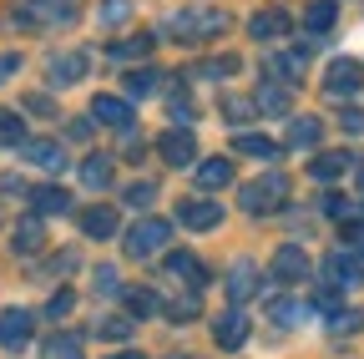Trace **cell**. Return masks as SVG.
Listing matches in <instances>:
<instances>
[{
  "label": "cell",
  "mask_w": 364,
  "mask_h": 359,
  "mask_svg": "<svg viewBox=\"0 0 364 359\" xmlns=\"http://www.w3.org/2000/svg\"><path fill=\"white\" fill-rule=\"evenodd\" d=\"M228 26V11H172L167 21H162V31L172 36V41H213V36H223Z\"/></svg>",
  "instance_id": "obj_1"
},
{
  "label": "cell",
  "mask_w": 364,
  "mask_h": 359,
  "mask_svg": "<svg viewBox=\"0 0 364 359\" xmlns=\"http://www.w3.org/2000/svg\"><path fill=\"white\" fill-rule=\"evenodd\" d=\"M289 203V177L284 172H263L258 183H248L243 193H238V208L248 213V218H268V213H279Z\"/></svg>",
  "instance_id": "obj_2"
},
{
  "label": "cell",
  "mask_w": 364,
  "mask_h": 359,
  "mask_svg": "<svg viewBox=\"0 0 364 359\" xmlns=\"http://www.w3.org/2000/svg\"><path fill=\"white\" fill-rule=\"evenodd\" d=\"M167 238H172V223L167 218H136L132 228H127V258L167 253Z\"/></svg>",
  "instance_id": "obj_3"
},
{
  "label": "cell",
  "mask_w": 364,
  "mask_h": 359,
  "mask_svg": "<svg viewBox=\"0 0 364 359\" xmlns=\"http://www.w3.org/2000/svg\"><path fill=\"white\" fill-rule=\"evenodd\" d=\"M21 26H71L81 16V0H16Z\"/></svg>",
  "instance_id": "obj_4"
},
{
  "label": "cell",
  "mask_w": 364,
  "mask_h": 359,
  "mask_svg": "<svg viewBox=\"0 0 364 359\" xmlns=\"http://www.w3.org/2000/svg\"><path fill=\"white\" fill-rule=\"evenodd\" d=\"M359 86H364V66H359V61L339 56V61H329V66H324V97L349 102V97L359 92Z\"/></svg>",
  "instance_id": "obj_5"
},
{
  "label": "cell",
  "mask_w": 364,
  "mask_h": 359,
  "mask_svg": "<svg viewBox=\"0 0 364 359\" xmlns=\"http://www.w3.org/2000/svg\"><path fill=\"white\" fill-rule=\"evenodd\" d=\"M157 157L167 162V167H193V157H198V137L188 127H167L162 137H157Z\"/></svg>",
  "instance_id": "obj_6"
},
{
  "label": "cell",
  "mask_w": 364,
  "mask_h": 359,
  "mask_svg": "<svg viewBox=\"0 0 364 359\" xmlns=\"http://www.w3.org/2000/svg\"><path fill=\"white\" fill-rule=\"evenodd\" d=\"M177 223H182V228H193V233H213L223 223V208L213 198H182L177 203Z\"/></svg>",
  "instance_id": "obj_7"
},
{
  "label": "cell",
  "mask_w": 364,
  "mask_h": 359,
  "mask_svg": "<svg viewBox=\"0 0 364 359\" xmlns=\"http://www.w3.org/2000/svg\"><path fill=\"white\" fill-rule=\"evenodd\" d=\"M91 122H102V127H117V132H132V127H136V112H132V102H127V97H112V92H102L97 102H91Z\"/></svg>",
  "instance_id": "obj_8"
},
{
  "label": "cell",
  "mask_w": 364,
  "mask_h": 359,
  "mask_svg": "<svg viewBox=\"0 0 364 359\" xmlns=\"http://www.w3.org/2000/svg\"><path fill=\"white\" fill-rule=\"evenodd\" d=\"M213 339H218V349H243L248 344V314L238 304L223 309L218 319H213Z\"/></svg>",
  "instance_id": "obj_9"
},
{
  "label": "cell",
  "mask_w": 364,
  "mask_h": 359,
  "mask_svg": "<svg viewBox=\"0 0 364 359\" xmlns=\"http://www.w3.org/2000/svg\"><path fill=\"white\" fill-rule=\"evenodd\" d=\"M36 329V314L31 309H6L0 314V349H26Z\"/></svg>",
  "instance_id": "obj_10"
},
{
  "label": "cell",
  "mask_w": 364,
  "mask_h": 359,
  "mask_svg": "<svg viewBox=\"0 0 364 359\" xmlns=\"http://www.w3.org/2000/svg\"><path fill=\"white\" fill-rule=\"evenodd\" d=\"M273 279H279V284H299V279H309V253H304L299 243H284L279 253H273Z\"/></svg>",
  "instance_id": "obj_11"
},
{
  "label": "cell",
  "mask_w": 364,
  "mask_h": 359,
  "mask_svg": "<svg viewBox=\"0 0 364 359\" xmlns=\"http://www.w3.org/2000/svg\"><path fill=\"white\" fill-rule=\"evenodd\" d=\"M86 71H91L86 51H56V56H51V66H46V76H51V86H71V81H81Z\"/></svg>",
  "instance_id": "obj_12"
},
{
  "label": "cell",
  "mask_w": 364,
  "mask_h": 359,
  "mask_svg": "<svg viewBox=\"0 0 364 359\" xmlns=\"http://www.w3.org/2000/svg\"><path fill=\"white\" fill-rule=\"evenodd\" d=\"M31 213L36 218H61V213H71V193L56 188V183H41V188H31Z\"/></svg>",
  "instance_id": "obj_13"
},
{
  "label": "cell",
  "mask_w": 364,
  "mask_h": 359,
  "mask_svg": "<svg viewBox=\"0 0 364 359\" xmlns=\"http://www.w3.org/2000/svg\"><path fill=\"white\" fill-rule=\"evenodd\" d=\"M304 66H309V51H304V46H289V51H268V71L279 76L284 86H299Z\"/></svg>",
  "instance_id": "obj_14"
},
{
  "label": "cell",
  "mask_w": 364,
  "mask_h": 359,
  "mask_svg": "<svg viewBox=\"0 0 364 359\" xmlns=\"http://www.w3.org/2000/svg\"><path fill=\"white\" fill-rule=\"evenodd\" d=\"M167 268H172V274L188 284L193 294H198V289H208V263H203L198 253H172V248H167Z\"/></svg>",
  "instance_id": "obj_15"
},
{
  "label": "cell",
  "mask_w": 364,
  "mask_h": 359,
  "mask_svg": "<svg viewBox=\"0 0 364 359\" xmlns=\"http://www.w3.org/2000/svg\"><path fill=\"white\" fill-rule=\"evenodd\" d=\"M349 167H354V157H349V152H318V157L309 162V177H314V183H324V188H334Z\"/></svg>",
  "instance_id": "obj_16"
},
{
  "label": "cell",
  "mask_w": 364,
  "mask_h": 359,
  "mask_svg": "<svg viewBox=\"0 0 364 359\" xmlns=\"http://www.w3.org/2000/svg\"><path fill=\"white\" fill-rule=\"evenodd\" d=\"M289 102H294V86H284V81H263L258 97H253V107L268 117H289Z\"/></svg>",
  "instance_id": "obj_17"
},
{
  "label": "cell",
  "mask_w": 364,
  "mask_h": 359,
  "mask_svg": "<svg viewBox=\"0 0 364 359\" xmlns=\"http://www.w3.org/2000/svg\"><path fill=\"white\" fill-rule=\"evenodd\" d=\"M248 36H253V41H279V36H289V11H279V6L258 11V16L248 21Z\"/></svg>",
  "instance_id": "obj_18"
},
{
  "label": "cell",
  "mask_w": 364,
  "mask_h": 359,
  "mask_svg": "<svg viewBox=\"0 0 364 359\" xmlns=\"http://www.w3.org/2000/svg\"><path fill=\"white\" fill-rule=\"evenodd\" d=\"M193 183H198V188H208V193L228 188V183H233V162H228V157H203V162H198V172H193Z\"/></svg>",
  "instance_id": "obj_19"
},
{
  "label": "cell",
  "mask_w": 364,
  "mask_h": 359,
  "mask_svg": "<svg viewBox=\"0 0 364 359\" xmlns=\"http://www.w3.org/2000/svg\"><path fill=\"white\" fill-rule=\"evenodd\" d=\"M253 294H258V268H253L248 258H238L233 268H228V299L243 304V299H253Z\"/></svg>",
  "instance_id": "obj_20"
},
{
  "label": "cell",
  "mask_w": 364,
  "mask_h": 359,
  "mask_svg": "<svg viewBox=\"0 0 364 359\" xmlns=\"http://www.w3.org/2000/svg\"><path fill=\"white\" fill-rule=\"evenodd\" d=\"M122 309H127V319H152V314H162V299L142 284H132V289H122Z\"/></svg>",
  "instance_id": "obj_21"
},
{
  "label": "cell",
  "mask_w": 364,
  "mask_h": 359,
  "mask_svg": "<svg viewBox=\"0 0 364 359\" xmlns=\"http://www.w3.org/2000/svg\"><path fill=\"white\" fill-rule=\"evenodd\" d=\"M21 152H26V162L41 167V172H66V152H61L56 142H46V137H41V142H26Z\"/></svg>",
  "instance_id": "obj_22"
},
{
  "label": "cell",
  "mask_w": 364,
  "mask_h": 359,
  "mask_svg": "<svg viewBox=\"0 0 364 359\" xmlns=\"http://www.w3.org/2000/svg\"><path fill=\"white\" fill-rule=\"evenodd\" d=\"M157 86H162V71H152V66H142V71H127V76H122V92H127V102L157 97Z\"/></svg>",
  "instance_id": "obj_23"
},
{
  "label": "cell",
  "mask_w": 364,
  "mask_h": 359,
  "mask_svg": "<svg viewBox=\"0 0 364 359\" xmlns=\"http://www.w3.org/2000/svg\"><path fill=\"white\" fill-rule=\"evenodd\" d=\"M81 188H91V193L112 188V157H107V152H91V157L81 162Z\"/></svg>",
  "instance_id": "obj_24"
},
{
  "label": "cell",
  "mask_w": 364,
  "mask_h": 359,
  "mask_svg": "<svg viewBox=\"0 0 364 359\" xmlns=\"http://www.w3.org/2000/svg\"><path fill=\"white\" fill-rule=\"evenodd\" d=\"M354 279H359V258H349L344 248L329 253V263H324V284H329V289H344V284H354Z\"/></svg>",
  "instance_id": "obj_25"
},
{
  "label": "cell",
  "mask_w": 364,
  "mask_h": 359,
  "mask_svg": "<svg viewBox=\"0 0 364 359\" xmlns=\"http://www.w3.org/2000/svg\"><path fill=\"white\" fill-rule=\"evenodd\" d=\"M81 233H86V238H97V243L112 238V233H117V213L102 208V203H97V208H86V213H81Z\"/></svg>",
  "instance_id": "obj_26"
},
{
  "label": "cell",
  "mask_w": 364,
  "mask_h": 359,
  "mask_svg": "<svg viewBox=\"0 0 364 359\" xmlns=\"http://www.w3.org/2000/svg\"><path fill=\"white\" fill-rule=\"evenodd\" d=\"M334 21H339V6H334V0H314V6L304 11V31H309V36H329Z\"/></svg>",
  "instance_id": "obj_27"
},
{
  "label": "cell",
  "mask_w": 364,
  "mask_h": 359,
  "mask_svg": "<svg viewBox=\"0 0 364 359\" xmlns=\"http://www.w3.org/2000/svg\"><path fill=\"white\" fill-rule=\"evenodd\" d=\"M318 137H324V122L318 117H294L289 122V147L309 152V147H318Z\"/></svg>",
  "instance_id": "obj_28"
},
{
  "label": "cell",
  "mask_w": 364,
  "mask_h": 359,
  "mask_svg": "<svg viewBox=\"0 0 364 359\" xmlns=\"http://www.w3.org/2000/svg\"><path fill=\"white\" fill-rule=\"evenodd\" d=\"M233 152H238V157H258V162H273V157H279V142L258 137V132H238V137H233Z\"/></svg>",
  "instance_id": "obj_29"
},
{
  "label": "cell",
  "mask_w": 364,
  "mask_h": 359,
  "mask_svg": "<svg viewBox=\"0 0 364 359\" xmlns=\"http://www.w3.org/2000/svg\"><path fill=\"white\" fill-rule=\"evenodd\" d=\"M162 314H167V319L172 324H188V319H198V314H203V299L188 289V294H177V299H167L162 304Z\"/></svg>",
  "instance_id": "obj_30"
},
{
  "label": "cell",
  "mask_w": 364,
  "mask_h": 359,
  "mask_svg": "<svg viewBox=\"0 0 364 359\" xmlns=\"http://www.w3.org/2000/svg\"><path fill=\"white\" fill-rule=\"evenodd\" d=\"M324 319H329V334H339V339H349V334H359L364 329V314L359 309H334V314H324Z\"/></svg>",
  "instance_id": "obj_31"
},
{
  "label": "cell",
  "mask_w": 364,
  "mask_h": 359,
  "mask_svg": "<svg viewBox=\"0 0 364 359\" xmlns=\"http://www.w3.org/2000/svg\"><path fill=\"white\" fill-rule=\"evenodd\" d=\"M147 51H152V36H132V41H117L107 56H112L117 66H127V61H142Z\"/></svg>",
  "instance_id": "obj_32"
},
{
  "label": "cell",
  "mask_w": 364,
  "mask_h": 359,
  "mask_svg": "<svg viewBox=\"0 0 364 359\" xmlns=\"http://www.w3.org/2000/svg\"><path fill=\"white\" fill-rule=\"evenodd\" d=\"M41 359H81V339L76 334H51L41 344Z\"/></svg>",
  "instance_id": "obj_33"
},
{
  "label": "cell",
  "mask_w": 364,
  "mask_h": 359,
  "mask_svg": "<svg viewBox=\"0 0 364 359\" xmlns=\"http://www.w3.org/2000/svg\"><path fill=\"white\" fill-rule=\"evenodd\" d=\"M0 147H26V122L0 107Z\"/></svg>",
  "instance_id": "obj_34"
},
{
  "label": "cell",
  "mask_w": 364,
  "mask_h": 359,
  "mask_svg": "<svg viewBox=\"0 0 364 359\" xmlns=\"http://www.w3.org/2000/svg\"><path fill=\"white\" fill-rule=\"evenodd\" d=\"M41 238H46V233H41V218H21V228H16L11 243H16V253H36Z\"/></svg>",
  "instance_id": "obj_35"
},
{
  "label": "cell",
  "mask_w": 364,
  "mask_h": 359,
  "mask_svg": "<svg viewBox=\"0 0 364 359\" xmlns=\"http://www.w3.org/2000/svg\"><path fill=\"white\" fill-rule=\"evenodd\" d=\"M268 319H273V324H279V329H294V324L304 319V309H299L294 299H279V304H273V309H268Z\"/></svg>",
  "instance_id": "obj_36"
},
{
  "label": "cell",
  "mask_w": 364,
  "mask_h": 359,
  "mask_svg": "<svg viewBox=\"0 0 364 359\" xmlns=\"http://www.w3.org/2000/svg\"><path fill=\"white\" fill-rule=\"evenodd\" d=\"M318 213H324V218H334V223H349V218H354V203H349V198H339V193H324Z\"/></svg>",
  "instance_id": "obj_37"
},
{
  "label": "cell",
  "mask_w": 364,
  "mask_h": 359,
  "mask_svg": "<svg viewBox=\"0 0 364 359\" xmlns=\"http://www.w3.org/2000/svg\"><path fill=\"white\" fill-rule=\"evenodd\" d=\"M97 339H107V344L132 339V319H122V314H117V319H102V324H97Z\"/></svg>",
  "instance_id": "obj_38"
},
{
  "label": "cell",
  "mask_w": 364,
  "mask_h": 359,
  "mask_svg": "<svg viewBox=\"0 0 364 359\" xmlns=\"http://www.w3.org/2000/svg\"><path fill=\"white\" fill-rule=\"evenodd\" d=\"M339 228H344V253L349 258H364V223L349 218V223H339Z\"/></svg>",
  "instance_id": "obj_39"
},
{
  "label": "cell",
  "mask_w": 364,
  "mask_h": 359,
  "mask_svg": "<svg viewBox=\"0 0 364 359\" xmlns=\"http://www.w3.org/2000/svg\"><path fill=\"white\" fill-rule=\"evenodd\" d=\"M238 66H243L238 56H218V61H203V66H198V76H213V81H223V76H238Z\"/></svg>",
  "instance_id": "obj_40"
},
{
  "label": "cell",
  "mask_w": 364,
  "mask_h": 359,
  "mask_svg": "<svg viewBox=\"0 0 364 359\" xmlns=\"http://www.w3.org/2000/svg\"><path fill=\"white\" fill-rule=\"evenodd\" d=\"M107 26H122L127 16H132V0H102V11H97Z\"/></svg>",
  "instance_id": "obj_41"
},
{
  "label": "cell",
  "mask_w": 364,
  "mask_h": 359,
  "mask_svg": "<svg viewBox=\"0 0 364 359\" xmlns=\"http://www.w3.org/2000/svg\"><path fill=\"white\" fill-rule=\"evenodd\" d=\"M253 112H258V107L243 102V97H223V117H228V122H248Z\"/></svg>",
  "instance_id": "obj_42"
},
{
  "label": "cell",
  "mask_w": 364,
  "mask_h": 359,
  "mask_svg": "<svg viewBox=\"0 0 364 359\" xmlns=\"http://www.w3.org/2000/svg\"><path fill=\"white\" fill-rule=\"evenodd\" d=\"M152 198H157V183H132L127 188V208H152Z\"/></svg>",
  "instance_id": "obj_43"
},
{
  "label": "cell",
  "mask_w": 364,
  "mask_h": 359,
  "mask_svg": "<svg viewBox=\"0 0 364 359\" xmlns=\"http://www.w3.org/2000/svg\"><path fill=\"white\" fill-rule=\"evenodd\" d=\"M71 309H76V294H71V289H61L51 304H46V319H66Z\"/></svg>",
  "instance_id": "obj_44"
},
{
  "label": "cell",
  "mask_w": 364,
  "mask_h": 359,
  "mask_svg": "<svg viewBox=\"0 0 364 359\" xmlns=\"http://www.w3.org/2000/svg\"><path fill=\"white\" fill-rule=\"evenodd\" d=\"M91 284H97V294H122V284H117V268H97V274H91Z\"/></svg>",
  "instance_id": "obj_45"
},
{
  "label": "cell",
  "mask_w": 364,
  "mask_h": 359,
  "mask_svg": "<svg viewBox=\"0 0 364 359\" xmlns=\"http://www.w3.org/2000/svg\"><path fill=\"white\" fill-rule=\"evenodd\" d=\"M26 112H36V117H56V102H51V97H26Z\"/></svg>",
  "instance_id": "obj_46"
},
{
  "label": "cell",
  "mask_w": 364,
  "mask_h": 359,
  "mask_svg": "<svg viewBox=\"0 0 364 359\" xmlns=\"http://www.w3.org/2000/svg\"><path fill=\"white\" fill-rule=\"evenodd\" d=\"M91 132H97V122H91V117H76V122H71V137H76V142H86Z\"/></svg>",
  "instance_id": "obj_47"
},
{
  "label": "cell",
  "mask_w": 364,
  "mask_h": 359,
  "mask_svg": "<svg viewBox=\"0 0 364 359\" xmlns=\"http://www.w3.org/2000/svg\"><path fill=\"white\" fill-rule=\"evenodd\" d=\"M172 112H177V122H193V117H198V107H193V102H172Z\"/></svg>",
  "instance_id": "obj_48"
},
{
  "label": "cell",
  "mask_w": 364,
  "mask_h": 359,
  "mask_svg": "<svg viewBox=\"0 0 364 359\" xmlns=\"http://www.w3.org/2000/svg\"><path fill=\"white\" fill-rule=\"evenodd\" d=\"M344 132H364V112H344Z\"/></svg>",
  "instance_id": "obj_49"
},
{
  "label": "cell",
  "mask_w": 364,
  "mask_h": 359,
  "mask_svg": "<svg viewBox=\"0 0 364 359\" xmlns=\"http://www.w3.org/2000/svg\"><path fill=\"white\" fill-rule=\"evenodd\" d=\"M16 66H21V56H0V81L16 76Z\"/></svg>",
  "instance_id": "obj_50"
},
{
  "label": "cell",
  "mask_w": 364,
  "mask_h": 359,
  "mask_svg": "<svg viewBox=\"0 0 364 359\" xmlns=\"http://www.w3.org/2000/svg\"><path fill=\"white\" fill-rule=\"evenodd\" d=\"M107 359H147V354H136V349H122V354H107Z\"/></svg>",
  "instance_id": "obj_51"
},
{
  "label": "cell",
  "mask_w": 364,
  "mask_h": 359,
  "mask_svg": "<svg viewBox=\"0 0 364 359\" xmlns=\"http://www.w3.org/2000/svg\"><path fill=\"white\" fill-rule=\"evenodd\" d=\"M359 193H364V162H359Z\"/></svg>",
  "instance_id": "obj_52"
},
{
  "label": "cell",
  "mask_w": 364,
  "mask_h": 359,
  "mask_svg": "<svg viewBox=\"0 0 364 359\" xmlns=\"http://www.w3.org/2000/svg\"><path fill=\"white\" fill-rule=\"evenodd\" d=\"M182 359H188V354H182Z\"/></svg>",
  "instance_id": "obj_53"
}]
</instances>
